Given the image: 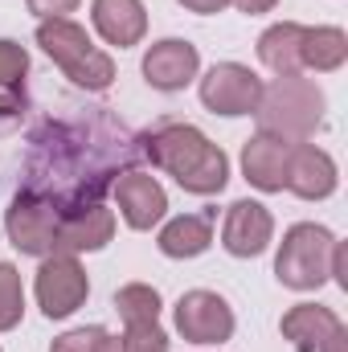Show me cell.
<instances>
[{
    "mask_svg": "<svg viewBox=\"0 0 348 352\" xmlns=\"http://www.w3.org/2000/svg\"><path fill=\"white\" fill-rule=\"evenodd\" d=\"M144 152L160 173L176 176V184L197 197L221 192L230 180L226 152L217 144H209L193 123H160L156 131L144 135Z\"/></svg>",
    "mask_w": 348,
    "mask_h": 352,
    "instance_id": "6da1fadb",
    "label": "cell"
},
{
    "mask_svg": "<svg viewBox=\"0 0 348 352\" xmlns=\"http://www.w3.org/2000/svg\"><path fill=\"white\" fill-rule=\"evenodd\" d=\"M254 115H259V131L279 135L287 144H299L324 123V94L303 74L279 78L274 87L262 90V102Z\"/></svg>",
    "mask_w": 348,
    "mask_h": 352,
    "instance_id": "7a4b0ae2",
    "label": "cell"
},
{
    "mask_svg": "<svg viewBox=\"0 0 348 352\" xmlns=\"http://www.w3.org/2000/svg\"><path fill=\"white\" fill-rule=\"evenodd\" d=\"M37 45L58 62V70L83 90H107L115 82V62L90 41L83 25L66 21H41L37 25Z\"/></svg>",
    "mask_w": 348,
    "mask_h": 352,
    "instance_id": "3957f363",
    "label": "cell"
},
{
    "mask_svg": "<svg viewBox=\"0 0 348 352\" xmlns=\"http://www.w3.org/2000/svg\"><path fill=\"white\" fill-rule=\"evenodd\" d=\"M332 254H336V238L316 221H299L283 234L274 274L291 291H316L332 278Z\"/></svg>",
    "mask_w": 348,
    "mask_h": 352,
    "instance_id": "277c9868",
    "label": "cell"
},
{
    "mask_svg": "<svg viewBox=\"0 0 348 352\" xmlns=\"http://www.w3.org/2000/svg\"><path fill=\"white\" fill-rule=\"evenodd\" d=\"M58 213L62 205L37 188H25L12 197L8 213H4V230H8V242L21 250V254H54V234H58Z\"/></svg>",
    "mask_w": 348,
    "mask_h": 352,
    "instance_id": "5b68a950",
    "label": "cell"
},
{
    "mask_svg": "<svg viewBox=\"0 0 348 352\" xmlns=\"http://www.w3.org/2000/svg\"><path fill=\"white\" fill-rule=\"evenodd\" d=\"M90 295V278L83 263L74 254H45L37 270V303L45 311V320H66L74 316Z\"/></svg>",
    "mask_w": 348,
    "mask_h": 352,
    "instance_id": "8992f818",
    "label": "cell"
},
{
    "mask_svg": "<svg viewBox=\"0 0 348 352\" xmlns=\"http://www.w3.org/2000/svg\"><path fill=\"white\" fill-rule=\"evenodd\" d=\"M262 90H266V82H262L250 66H242V62H217L201 78V102L213 115H226V119L254 115L259 102H262Z\"/></svg>",
    "mask_w": 348,
    "mask_h": 352,
    "instance_id": "52a82bcc",
    "label": "cell"
},
{
    "mask_svg": "<svg viewBox=\"0 0 348 352\" xmlns=\"http://www.w3.org/2000/svg\"><path fill=\"white\" fill-rule=\"evenodd\" d=\"M176 332L193 344H221L234 336V311L217 291H184L176 303Z\"/></svg>",
    "mask_w": 348,
    "mask_h": 352,
    "instance_id": "ba28073f",
    "label": "cell"
},
{
    "mask_svg": "<svg viewBox=\"0 0 348 352\" xmlns=\"http://www.w3.org/2000/svg\"><path fill=\"white\" fill-rule=\"evenodd\" d=\"M111 238H115V213H111V209H102L98 201L62 205V213H58V234H54V250H58V254L102 250Z\"/></svg>",
    "mask_w": 348,
    "mask_h": 352,
    "instance_id": "9c48e42d",
    "label": "cell"
},
{
    "mask_svg": "<svg viewBox=\"0 0 348 352\" xmlns=\"http://www.w3.org/2000/svg\"><path fill=\"white\" fill-rule=\"evenodd\" d=\"M283 336L295 352H348V332L340 316L320 303H299L283 316Z\"/></svg>",
    "mask_w": 348,
    "mask_h": 352,
    "instance_id": "30bf717a",
    "label": "cell"
},
{
    "mask_svg": "<svg viewBox=\"0 0 348 352\" xmlns=\"http://www.w3.org/2000/svg\"><path fill=\"white\" fill-rule=\"evenodd\" d=\"M274 238V217L270 209L259 201H234L226 209V221H221V246L234 254V258H254L270 246Z\"/></svg>",
    "mask_w": 348,
    "mask_h": 352,
    "instance_id": "8fae6325",
    "label": "cell"
},
{
    "mask_svg": "<svg viewBox=\"0 0 348 352\" xmlns=\"http://www.w3.org/2000/svg\"><path fill=\"white\" fill-rule=\"evenodd\" d=\"M287 188L295 197H303V201L332 197L336 192V160L324 148L307 144V140L291 144V152H287Z\"/></svg>",
    "mask_w": 348,
    "mask_h": 352,
    "instance_id": "7c38bea8",
    "label": "cell"
},
{
    "mask_svg": "<svg viewBox=\"0 0 348 352\" xmlns=\"http://www.w3.org/2000/svg\"><path fill=\"white\" fill-rule=\"evenodd\" d=\"M197 70H201V54L180 37H164L144 54V78L156 90H184L197 78Z\"/></svg>",
    "mask_w": 348,
    "mask_h": 352,
    "instance_id": "4fadbf2b",
    "label": "cell"
},
{
    "mask_svg": "<svg viewBox=\"0 0 348 352\" xmlns=\"http://www.w3.org/2000/svg\"><path fill=\"white\" fill-rule=\"evenodd\" d=\"M115 201H119V213L131 230H152L164 209H168V192L156 176L148 173H123L115 180Z\"/></svg>",
    "mask_w": 348,
    "mask_h": 352,
    "instance_id": "5bb4252c",
    "label": "cell"
},
{
    "mask_svg": "<svg viewBox=\"0 0 348 352\" xmlns=\"http://www.w3.org/2000/svg\"><path fill=\"white\" fill-rule=\"evenodd\" d=\"M90 21H94L98 37L107 45H119V50L140 45L144 33H148V8H144V0H94L90 4Z\"/></svg>",
    "mask_w": 348,
    "mask_h": 352,
    "instance_id": "9a60e30c",
    "label": "cell"
},
{
    "mask_svg": "<svg viewBox=\"0 0 348 352\" xmlns=\"http://www.w3.org/2000/svg\"><path fill=\"white\" fill-rule=\"evenodd\" d=\"M287 152H291V144L279 140V135H266V131H259L254 140H246V148H242V173H246V180L259 192H283L287 188Z\"/></svg>",
    "mask_w": 348,
    "mask_h": 352,
    "instance_id": "2e32d148",
    "label": "cell"
},
{
    "mask_svg": "<svg viewBox=\"0 0 348 352\" xmlns=\"http://www.w3.org/2000/svg\"><path fill=\"white\" fill-rule=\"evenodd\" d=\"M299 41H303V25H295V21L270 25V29L259 37V62L270 70V74H279V78H295V74H303Z\"/></svg>",
    "mask_w": 348,
    "mask_h": 352,
    "instance_id": "e0dca14e",
    "label": "cell"
},
{
    "mask_svg": "<svg viewBox=\"0 0 348 352\" xmlns=\"http://www.w3.org/2000/svg\"><path fill=\"white\" fill-rule=\"evenodd\" d=\"M299 62H303V74L316 70V74H332L348 62V37L345 29L336 25H320V29H307L303 25V41H299Z\"/></svg>",
    "mask_w": 348,
    "mask_h": 352,
    "instance_id": "ac0fdd59",
    "label": "cell"
},
{
    "mask_svg": "<svg viewBox=\"0 0 348 352\" xmlns=\"http://www.w3.org/2000/svg\"><path fill=\"white\" fill-rule=\"evenodd\" d=\"M213 242V217L209 213H180L160 230V250L168 258H197Z\"/></svg>",
    "mask_w": 348,
    "mask_h": 352,
    "instance_id": "d6986e66",
    "label": "cell"
},
{
    "mask_svg": "<svg viewBox=\"0 0 348 352\" xmlns=\"http://www.w3.org/2000/svg\"><path fill=\"white\" fill-rule=\"evenodd\" d=\"M115 311H119L123 328L127 324H160V291L148 283H127L115 295Z\"/></svg>",
    "mask_w": 348,
    "mask_h": 352,
    "instance_id": "ffe728a7",
    "label": "cell"
},
{
    "mask_svg": "<svg viewBox=\"0 0 348 352\" xmlns=\"http://www.w3.org/2000/svg\"><path fill=\"white\" fill-rule=\"evenodd\" d=\"M98 352H168V336L160 324H127L123 336H102Z\"/></svg>",
    "mask_w": 348,
    "mask_h": 352,
    "instance_id": "44dd1931",
    "label": "cell"
},
{
    "mask_svg": "<svg viewBox=\"0 0 348 352\" xmlns=\"http://www.w3.org/2000/svg\"><path fill=\"white\" fill-rule=\"evenodd\" d=\"M25 316V287L12 263H0V332H12Z\"/></svg>",
    "mask_w": 348,
    "mask_h": 352,
    "instance_id": "7402d4cb",
    "label": "cell"
},
{
    "mask_svg": "<svg viewBox=\"0 0 348 352\" xmlns=\"http://www.w3.org/2000/svg\"><path fill=\"white\" fill-rule=\"evenodd\" d=\"M29 70V54L17 41H0V87H21Z\"/></svg>",
    "mask_w": 348,
    "mask_h": 352,
    "instance_id": "603a6c76",
    "label": "cell"
},
{
    "mask_svg": "<svg viewBox=\"0 0 348 352\" xmlns=\"http://www.w3.org/2000/svg\"><path fill=\"white\" fill-rule=\"evenodd\" d=\"M102 336H107V328H98V324H90V328H74V332L58 336L50 352H98Z\"/></svg>",
    "mask_w": 348,
    "mask_h": 352,
    "instance_id": "cb8c5ba5",
    "label": "cell"
},
{
    "mask_svg": "<svg viewBox=\"0 0 348 352\" xmlns=\"http://www.w3.org/2000/svg\"><path fill=\"white\" fill-rule=\"evenodd\" d=\"M25 4H29V12L41 16V21H66V16L78 8V0H25Z\"/></svg>",
    "mask_w": 348,
    "mask_h": 352,
    "instance_id": "d4e9b609",
    "label": "cell"
},
{
    "mask_svg": "<svg viewBox=\"0 0 348 352\" xmlns=\"http://www.w3.org/2000/svg\"><path fill=\"white\" fill-rule=\"evenodd\" d=\"M21 111H25V94H21V87H0V115L12 119V115H21Z\"/></svg>",
    "mask_w": 348,
    "mask_h": 352,
    "instance_id": "484cf974",
    "label": "cell"
},
{
    "mask_svg": "<svg viewBox=\"0 0 348 352\" xmlns=\"http://www.w3.org/2000/svg\"><path fill=\"white\" fill-rule=\"evenodd\" d=\"M180 4H184L188 12H201V16H209V12H221L230 0H180Z\"/></svg>",
    "mask_w": 348,
    "mask_h": 352,
    "instance_id": "4316f807",
    "label": "cell"
},
{
    "mask_svg": "<svg viewBox=\"0 0 348 352\" xmlns=\"http://www.w3.org/2000/svg\"><path fill=\"white\" fill-rule=\"evenodd\" d=\"M234 4H238L242 12H250V16H254V12H270L279 0H234Z\"/></svg>",
    "mask_w": 348,
    "mask_h": 352,
    "instance_id": "83f0119b",
    "label": "cell"
}]
</instances>
